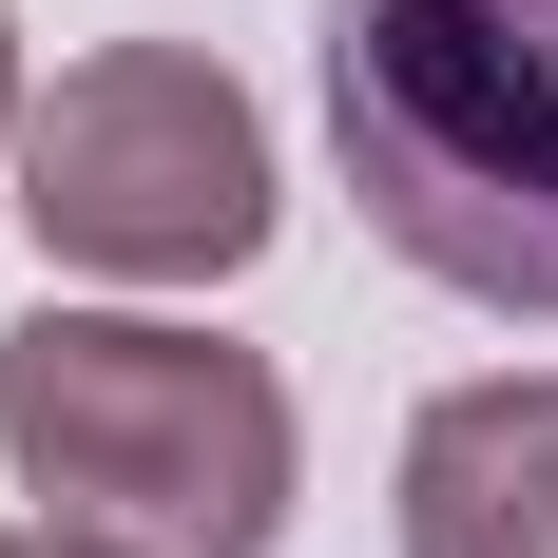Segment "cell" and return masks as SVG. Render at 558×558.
Returning a JSON list of instances; mask_svg holds the SVG:
<instances>
[{
    "label": "cell",
    "mask_w": 558,
    "mask_h": 558,
    "mask_svg": "<svg viewBox=\"0 0 558 558\" xmlns=\"http://www.w3.org/2000/svg\"><path fill=\"white\" fill-rule=\"evenodd\" d=\"M0 558H97V539H58V520H0Z\"/></svg>",
    "instance_id": "5"
},
{
    "label": "cell",
    "mask_w": 558,
    "mask_h": 558,
    "mask_svg": "<svg viewBox=\"0 0 558 558\" xmlns=\"http://www.w3.org/2000/svg\"><path fill=\"white\" fill-rule=\"evenodd\" d=\"M270 213V116L193 39H97L58 58V97H20V231L97 289H231Z\"/></svg>",
    "instance_id": "3"
},
{
    "label": "cell",
    "mask_w": 558,
    "mask_h": 558,
    "mask_svg": "<svg viewBox=\"0 0 558 558\" xmlns=\"http://www.w3.org/2000/svg\"><path fill=\"white\" fill-rule=\"evenodd\" d=\"M404 558H558V366L444 386L404 424Z\"/></svg>",
    "instance_id": "4"
},
{
    "label": "cell",
    "mask_w": 558,
    "mask_h": 558,
    "mask_svg": "<svg viewBox=\"0 0 558 558\" xmlns=\"http://www.w3.org/2000/svg\"><path fill=\"white\" fill-rule=\"evenodd\" d=\"M328 155L424 289L558 328V0H328Z\"/></svg>",
    "instance_id": "2"
},
{
    "label": "cell",
    "mask_w": 558,
    "mask_h": 558,
    "mask_svg": "<svg viewBox=\"0 0 558 558\" xmlns=\"http://www.w3.org/2000/svg\"><path fill=\"white\" fill-rule=\"evenodd\" d=\"M0 155H20V20H0Z\"/></svg>",
    "instance_id": "6"
},
{
    "label": "cell",
    "mask_w": 558,
    "mask_h": 558,
    "mask_svg": "<svg viewBox=\"0 0 558 558\" xmlns=\"http://www.w3.org/2000/svg\"><path fill=\"white\" fill-rule=\"evenodd\" d=\"M0 462L97 558H270L308 424L270 347H213L173 308H20L0 328Z\"/></svg>",
    "instance_id": "1"
}]
</instances>
